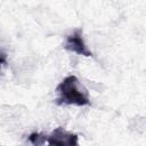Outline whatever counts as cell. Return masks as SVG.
<instances>
[{"mask_svg": "<svg viewBox=\"0 0 146 146\" xmlns=\"http://www.w3.org/2000/svg\"><path fill=\"white\" fill-rule=\"evenodd\" d=\"M63 47H64V49H66L71 52L81 55V56H86V57L92 56V52L90 51V49L88 48V46L84 42L81 29H76L72 33H70L66 36Z\"/></svg>", "mask_w": 146, "mask_h": 146, "instance_id": "7a4b0ae2", "label": "cell"}, {"mask_svg": "<svg viewBox=\"0 0 146 146\" xmlns=\"http://www.w3.org/2000/svg\"><path fill=\"white\" fill-rule=\"evenodd\" d=\"M56 91L58 95L57 104L59 105L87 106L91 104L88 90L75 75L64 78L57 86Z\"/></svg>", "mask_w": 146, "mask_h": 146, "instance_id": "6da1fadb", "label": "cell"}, {"mask_svg": "<svg viewBox=\"0 0 146 146\" xmlns=\"http://www.w3.org/2000/svg\"><path fill=\"white\" fill-rule=\"evenodd\" d=\"M47 143L48 146H79V136L58 127L47 137Z\"/></svg>", "mask_w": 146, "mask_h": 146, "instance_id": "3957f363", "label": "cell"}, {"mask_svg": "<svg viewBox=\"0 0 146 146\" xmlns=\"http://www.w3.org/2000/svg\"><path fill=\"white\" fill-rule=\"evenodd\" d=\"M27 139L32 144V146H43V144L47 141V137L43 133H39V132L31 133Z\"/></svg>", "mask_w": 146, "mask_h": 146, "instance_id": "277c9868", "label": "cell"}]
</instances>
